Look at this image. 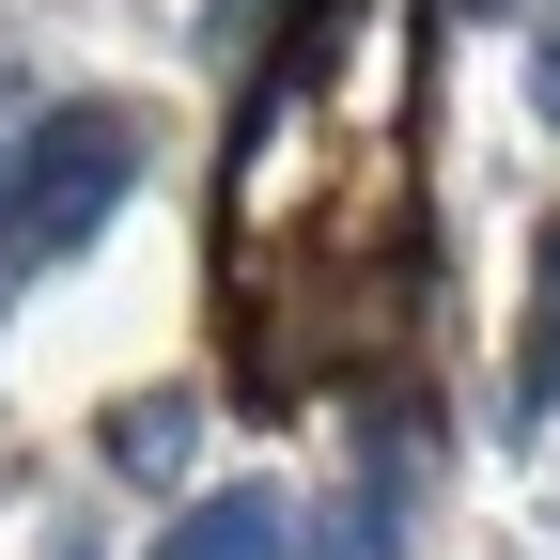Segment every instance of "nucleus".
Here are the masks:
<instances>
[{
	"label": "nucleus",
	"instance_id": "39448f33",
	"mask_svg": "<svg viewBox=\"0 0 560 560\" xmlns=\"http://www.w3.org/2000/svg\"><path fill=\"white\" fill-rule=\"evenodd\" d=\"M529 109H545V125H560V47H529Z\"/></svg>",
	"mask_w": 560,
	"mask_h": 560
},
{
	"label": "nucleus",
	"instance_id": "0eeeda50",
	"mask_svg": "<svg viewBox=\"0 0 560 560\" xmlns=\"http://www.w3.org/2000/svg\"><path fill=\"white\" fill-rule=\"evenodd\" d=\"M467 16H499V0H467Z\"/></svg>",
	"mask_w": 560,
	"mask_h": 560
},
{
	"label": "nucleus",
	"instance_id": "f257e3e1",
	"mask_svg": "<svg viewBox=\"0 0 560 560\" xmlns=\"http://www.w3.org/2000/svg\"><path fill=\"white\" fill-rule=\"evenodd\" d=\"M0 172H16V249H32V265L79 249L109 202H125V109H47Z\"/></svg>",
	"mask_w": 560,
	"mask_h": 560
},
{
	"label": "nucleus",
	"instance_id": "20e7f679",
	"mask_svg": "<svg viewBox=\"0 0 560 560\" xmlns=\"http://www.w3.org/2000/svg\"><path fill=\"white\" fill-rule=\"evenodd\" d=\"M529 389L560 405V219H545V327H529Z\"/></svg>",
	"mask_w": 560,
	"mask_h": 560
},
{
	"label": "nucleus",
	"instance_id": "f03ea898",
	"mask_svg": "<svg viewBox=\"0 0 560 560\" xmlns=\"http://www.w3.org/2000/svg\"><path fill=\"white\" fill-rule=\"evenodd\" d=\"M172 560H296V545H280V499H265V482H234V499H202V514H187Z\"/></svg>",
	"mask_w": 560,
	"mask_h": 560
},
{
	"label": "nucleus",
	"instance_id": "7ed1b4c3",
	"mask_svg": "<svg viewBox=\"0 0 560 560\" xmlns=\"http://www.w3.org/2000/svg\"><path fill=\"white\" fill-rule=\"evenodd\" d=\"M140 482H156V467H187V405H125V436H109Z\"/></svg>",
	"mask_w": 560,
	"mask_h": 560
},
{
	"label": "nucleus",
	"instance_id": "423d86ee",
	"mask_svg": "<svg viewBox=\"0 0 560 560\" xmlns=\"http://www.w3.org/2000/svg\"><path fill=\"white\" fill-rule=\"evenodd\" d=\"M47 560H94V545H47Z\"/></svg>",
	"mask_w": 560,
	"mask_h": 560
}]
</instances>
